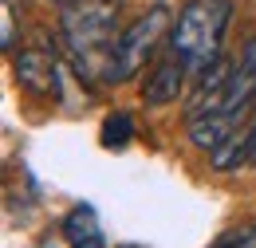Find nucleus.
<instances>
[{
    "label": "nucleus",
    "mask_w": 256,
    "mask_h": 248,
    "mask_svg": "<svg viewBox=\"0 0 256 248\" xmlns=\"http://www.w3.org/2000/svg\"><path fill=\"white\" fill-rule=\"evenodd\" d=\"M60 36H64L71 63L79 67L83 79L91 83H122L114 44H118V0H87L64 8L60 16Z\"/></svg>",
    "instance_id": "1"
},
{
    "label": "nucleus",
    "mask_w": 256,
    "mask_h": 248,
    "mask_svg": "<svg viewBox=\"0 0 256 248\" xmlns=\"http://www.w3.org/2000/svg\"><path fill=\"white\" fill-rule=\"evenodd\" d=\"M232 16L228 0H193L182 8V16L174 20L170 32V52H178L182 60L190 63V71H209L213 63L221 60V40Z\"/></svg>",
    "instance_id": "2"
},
{
    "label": "nucleus",
    "mask_w": 256,
    "mask_h": 248,
    "mask_svg": "<svg viewBox=\"0 0 256 248\" xmlns=\"http://www.w3.org/2000/svg\"><path fill=\"white\" fill-rule=\"evenodd\" d=\"M170 32H174V20H170V8H166V4H154V8L142 12L130 28H122L118 44H114V60H118L122 83L134 79V75L146 67V60L162 48V40H170Z\"/></svg>",
    "instance_id": "3"
},
{
    "label": "nucleus",
    "mask_w": 256,
    "mask_h": 248,
    "mask_svg": "<svg viewBox=\"0 0 256 248\" xmlns=\"http://www.w3.org/2000/svg\"><path fill=\"white\" fill-rule=\"evenodd\" d=\"M186 71H190V63L182 60L178 52L162 56V60L150 67L146 83H142V98H146L150 106H166V102H178V94H182V87H186Z\"/></svg>",
    "instance_id": "4"
},
{
    "label": "nucleus",
    "mask_w": 256,
    "mask_h": 248,
    "mask_svg": "<svg viewBox=\"0 0 256 248\" xmlns=\"http://www.w3.org/2000/svg\"><path fill=\"white\" fill-rule=\"evenodd\" d=\"M12 71H16V83L24 91L40 94V98L56 94V63H52L48 52H20L12 60Z\"/></svg>",
    "instance_id": "5"
},
{
    "label": "nucleus",
    "mask_w": 256,
    "mask_h": 248,
    "mask_svg": "<svg viewBox=\"0 0 256 248\" xmlns=\"http://www.w3.org/2000/svg\"><path fill=\"white\" fill-rule=\"evenodd\" d=\"M64 240L71 248H106L102 224H98L91 205H75V209L64 217Z\"/></svg>",
    "instance_id": "6"
},
{
    "label": "nucleus",
    "mask_w": 256,
    "mask_h": 248,
    "mask_svg": "<svg viewBox=\"0 0 256 248\" xmlns=\"http://www.w3.org/2000/svg\"><path fill=\"white\" fill-rule=\"evenodd\" d=\"M130 134H134V122H130V114L118 110V114H110V118L102 122V146H114V150H118V146L130 142Z\"/></svg>",
    "instance_id": "7"
},
{
    "label": "nucleus",
    "mask_w": 256,
    "mask_h": 248,
    "mask_svg": "<svg viewBox=\"0 0 256 248\" xmlns=\"http://www.w3.org/2000/svg\"><path fill=\"white\" fill-rule=\"evenodd\" d=\"M209 248H256V224H236V228H224L221 236Z\"/></svg>",
    "instance_id": "8"
},
{
    "label": "nucleus",
    "mask_w": 256,
    "mask_h": 248,
    "mask_svg": "<svg viewBox=\"0 0 256 248\" xmlns=\"http://www.w3.org/2000/svg\"><path fill=\"white\" fill-rule=\"evenodd\" d=\"M0 16H4V28H0V48H4V52H12V44H16V16H12V4H8V0L0 4Z\"/></svg>",
    "instance_id": "9"
},
{
    "label": "nucleus",
    "mask_w": 256,
    "mask_h": 248,
    "mask_svg": "<svg viewBox=\"0 0 256 248\" xmlns=\"http://www.w3.org/2000/svg\"><path fill=\"white\" fill-rule=\"evenodd\" d=\"M240 63H244V67H252V71H256V36L248 40V44H244V52H240Z\"/></svg>",
    "instance_id": "10"
},
{
    "label": "nucleus",
    "mask_w": 256,
    "mask_h": 248,
    "mask_svg": "<svg viewBox=\"0 0 256 248\" xmlns=\"http://www.w3.org/2000/svg\"><path fill=\"white\" fill-rule=\"evenodd\" d=\"M56 8H75V4H87V0H52Z\"/></svg>",
    "instance_id": "11"
},
{
    "label": "nucleus",
    "mask_w": 256,
    "mask_h": 248,
    "mask_svg": "<svg viewBox=\"0 0 256 248\" xmlns=\"http://www.w3.org/2000/svg\"><path fill=\"white\" fill-rule=\"evenodd\" d=\"M118 248H138V244H118Z\"/></svg>",
    "instance_id": "12"
}]
</instances>
